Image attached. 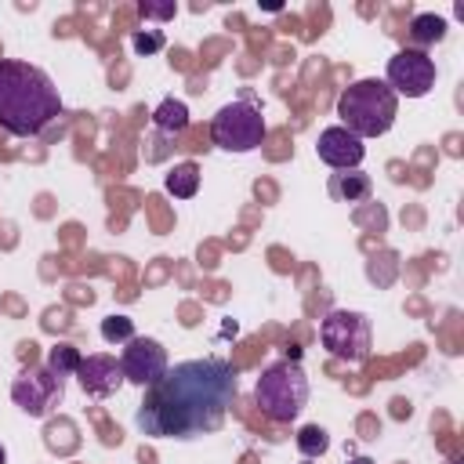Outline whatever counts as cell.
<instances>
[{"mask_svg": "<svg viewBox=\"0 0 464 464\" xmlns=\"http://www.w3.org/2000/svg\"><path fill=\"white\" fill-rule=\"evenodd\" d=\"M236 392L239 377L228 359H185L145 388L134 424L152 439H199L225 424Z\"/></svg>", "mask_w": 464, "mask_h": 464, "instance_id": "cell-1", "label": "cell"}, {"mask_svg": "<svg viewBox=\"0 0 464 464\" xmlns=\"http://www.w3.org/2000/svg\"><path fill=\"white\" fill-rule=\"evenodd\" d=\"M62 116L54 80L29 62L0 58V127L14 138L44 134Z\"/></svg>", "mask_w": 464, "mask_h": 464, "instance_id": "cell-2", "label": "cell"}, {"mask_svg": "<svg viewBox=\"0 0 464 464\" xmlns=\"http://www.w3.org/2000/svg\"><path fill=\"white\" fill-rule=\"evenodd\" d=\"M399 112V98L392 94V87L384 80H355L341 91L337 98V116L341 127L352 130L355 138H381L392 130Z\"/></svg>", "mask_w": 464, "mask_h": 464, "instance_id": "cell-3", "label": "cell"}, {"mask_svg": "<svg viewBox=\"0 0 464 464\" xmlns=\"http://www.w3.org/2000/svg\"><path fill=\"white\" fill-rule=\"evenodd\" d=\"M254 402L276 424L297 420L301 410L308 406V373H304V366L294 362V359L265 366L257 384H254Z\"/></svg>", "mask_w": 464, "mask_h": 464, "instance_id": "cell-4", "label": "cell"}, {"mask_svg": "<svg viewBox=\"0 0 464 464\" xmlns=\"http://www.w3.org/2000/svg\"><path fill=\"white\" fill-rule=\"evenodd\" d=\"M319 344L341 359V362H366L370 359V348H373V326L362 312H352V308H334L323 315L319 323Z\"/></svg>", "mask_w": 464, "mask_h": 464, "instance_id": "cell-5", "label": "cell"}, {"mask_svg": "<svg viewBox=\"0 0 464 464\" xmlns=\"http://www.w3.org/2000/svg\"><path fill=\"white\" fill-rule=\"evenodd\" d=\"M265 116L254 102H228L210 120V138L225 152H254L265 141Z\"/></svg>", "mask_w": 464, "mask_h": 464, "instance_id": "cell-6", "label": "cell"}, {"mask_svg": "<svg viewBox=\"0 0 464 464\" xmlns=\"http://www.w3.org/2000/svg\"><path fill=\"white\" fill-rule=\"evenodd\" d=\"M62 395H65V381L54 377L47 370V362L44 366H22L18 377L11 381V399L29 417H47L62 402Z\"/></svg>", "mask_w": 464, "mask_h": 464, "instance_id": "cell-7", "label": "cell"}, {"mask_svg": "<svg viewBox=\"0 0 464 464\" xmlns=\"http://www.w3.org/2000/svg\"><path fill=\"white\" fill-rule=\"evenodd\" d=\"M384 83L392 87V94L399 98H424L435 87V62L417 51V47H402L395 58H388V76Z\"/></svg>", "mask_w": 464, "mask_h": 464, "instance_id": "cell-8", "label": "cell"}, {"mask_svg": "<svg viewBox=\"0 0 464 464\" xmlns=\"http://www.w3.org/2000/svg\"><path fill=\"white\" fill-rule=\"evenodd\" d=\"M167 366H170L167 362V348L156 337H130L123 344V355H120L123 381H130L138 388H149L167 373Z\"/></svg>", "mask_w": 464, "mask_h": 464, "instance_id": "cell-9", "label": "cell"}, {"mask_svg": "<svg viewBox=\"0 0 464 464\" xmlns=\"http://www.w3.org/2000/svg\"><path fill=\"white\" fill-rule=\"evenodd\" d=\"M76 381H80V388H83L91 399H109V395L120 392V384H123L120 359H116V355H105V352L83 355L80 366H76Z\"/></svg>", "mask_w": 464, "mask_h": 464, "instance_id": "cell-10", "label": "cell"}, {"mask_svg": "<svg viewBox=\"0 0 464 464\" xmlns=\"http://www.w3.org/2000/svg\"><path fill=\"white\" fill-rule=\"evenodd\" d=\"M315 149H319V160L330 163L334 170H355V167L362 163V156H366L362 138H355V134L344 130L341 123H337V127H326V130L319 134Z\"/></svg>", "mask_w": 464, "mask_h": 464, "instance_id": "cell-11", "label": "cell"}, {"mask_svg": "<svg viewBox=\"0 0 464 464\" xmlns=\"http://www.w3.org/2000/svg\"><path fill=\"white\" fill-rule=\"evenodd\" d=\"M330 196L341 203H359L370 196V178L362 170H337L330 178Z\"/></svg>", "mask_w": 464, "mask_h": 464, "instance_id": "cell-12", "label": "cell"}, {"mask_svg": "<svg viewBox=\"0 0 464 464\" xmlns=\"http://www.w3.org/2000/svg\"><path fill=\"white\" fill-rule=\"evenodd\" d=\"M152 123H156V130H163V134H181V130L188 127V105L178 102V98H163V102L156 105V112H152Z\"/></svg>", "mask_w": 464, "mask_h": 464, "instance_id": "cell-13", "label": "cell"}, {"mask_svg": "<svg viewBox=\"0 0 464 464\" xmlns=\"http://www.w3.org/2000/svg\"><path fill=\"white\" fill-rule=\"evenodd\" d=\"M163 185H167L170 196H178V199H192V196L199 192V167H196V163H174L170 174L163 178Z\"/></svg>", "mask_w": 464, "mask_h": 464, "instance_id": "cell-14", "label": "cell"}, {"mask_svg": "<svg viewBox=\"0 0 464 464\" xmlns=\"http://www.w3.org/2000/svg\"><path fill=\"white\" fill-rule=\"evenodd\" d=\"M442 36H446V18H439V14H413V22H410V40L417 44V51L439 44Z\"/></svg>", "mask_w": 464, "mask_h": 464, "instance_id": "cell-15", "label": "cell"}, {"mask_svg": "<svg viewBox=\"0 0 464 464\" xmlns=\"http://www.w3.org/2000/svg\"><path fill=\"white\" fill-rule=\"evenodd\" d=\"M80 348L76 344H54L51 352H47V370L54 373V377H76V366H80Z\"/></svg>", "mask_w": 464, "mask_h": 464, "instance_id": "cell-16", "label": "cell"}, {"mask_svg": "<svg viewBox=\"0 0 464 464\" xmlns=\"http://www.w3.org/2000/svg\"><path fill=\"white\" fill-rule=\"evenodd\" d=\"M297 450H301L304 457H323V453L330 450V435H326L319 424H304V428L297 431Z\"/></svg>", "mask_w": 464, "mask_h": 464, "instance_id": "cell-17", "label": "cell"}, {"mask_svg": "<svg viewBox=\"0 0 464 464\" xmlns=\"http://www.w3.org/2000/svg\"><path fill=\"white\" fill-rule=\"evenodd\" d=\"M102 337L109 341V344H127L130 337H138L134 334V319H127V315H105L102 319Z\"/></svg>", "mask_w": 464, "mask_h": 464, "instance_id": "cell-18", "label": "cell"}, {"mask_svg": "<svg viewBox=\"0 0 464 464\" xmlns=\"http://www.w3.org/2000/svg\"><path fill=\"white\" fill-rule=\"evenodd\" d=\"M163 47V33L160 29H141V33H134V51L138 54H152V51H160Z\"/></svg>", "mask_w": 464, "mask_h": 464, "instance_id": "cell-19", "label": "cell"}, {"mask_svg": "<svg viewBox=\"0 0 464 464\" xmlns=\"http://www.w3.org/2000/svg\"><path fill=\"white\" fill-rule=\"evenodd\" d=\"M138 11H141V18H160V22H167V18H174V14H178V7H174V4H141Z\"/></svg>", "mask_w": 464, "mask_h": 464, "instance_id": "cell-20", "label": "cell"}, {"mask_svg": "<svg viewBox=\"0 0 464 464\" xmlns=\"http://www.w3.org/2000/svg\"><path fill=\"white\" fill-rule=\"evenodd\" d=\"M348 464H373L370 457H355V460H348Z\"/></svg>", "mask_w": 464, "mask_h": 464, "instance_id": "cell-21", "label": "cell"}, {"mask_svg": "<svg viewBox=\"0 0 464 464\" xmlns=\"http://www.w3.org/2000/svg\"><path fill=\"white\" fill-rule=\"evenodd\" d=\"M0 464H7V450L4 446H0Z\"/></svg>", "mask_w": 464, "mask_h": 464, "instance_id": "cell-22", "label": "cell"}]
</instances>
